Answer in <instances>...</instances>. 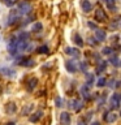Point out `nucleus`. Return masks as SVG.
Here are the masks:
<instances>
[{
  "label": "nucleus",
  "instance_id": "1",
  "mask_svg": "<svg viewBox=\"0 0 121 125\" xmlns=\"http://www.w3.org/2000/svg\"><path fill=\"white\" fill-rule=\"evenodd\" d=\"M86 102L82 98H70L68 100V111H73L74 113H81L85 108Z\"/></svg>",
  "mask_w": 121,
  "mask_h": 125
},
{
  "label": "nucleus",
  "instance_id": "2",
  "mask_svg": "<svg viewBox=\"0 0 121 125\" xmlns=\"http://www.w3.org/2000/svg\"><path fill=\"white\" fill-rule=\"evenodd\" d=\"M108 109L111 111H119L121 108V93L115 91L108 98Z\"/></svg>",
  "mask_w": 121,
  "mask_h": 125
},
{
  "label": "nucleus",
  "instance_id": "3",
  "mask_svg": "<svg viewBox=\"0 0 121 125\" xmlns=\"http://www.w3.org/2000/svg\"><path fill=\"white\" fill-rule=\"evenodd\" d=\"M78 94H80V96H81L85 102H89V100L94 99V98L96 99V96H98V94L92 93V91H91V87H89L86 83H82V85L80 86V89H78Z\"/></svg>",
  "mask_w": 121,
  "mask_h": 125
},
{
  "label": "nucleus",
  "instance_id": "4",
  "mask_svg": "<svg viewBox=\"0 0 121 125\" xmlns=\"http://www.w3.org/2000/svg\"><path fill=\"white\" fill-rule=\"evenodd\" d=\"M17 43H18V39H17V35H12V37L8 38L7 41V51L10 56H18V51H17Z\"/></svg>",
  "mask_w": 121,
  "mask_h": 125
},
{
  "label": "nucleus",
  "instance_id": "5",
  "mask_svg": "<svg viewBox=\"0 0 121 125\" xmlns=\"http://www.w3.org/2000/svg\"><path fill=\"white\" fill-rule=\"evenodd\" d=\"M21 18H22V14L17 10V8H14V9L9 10L8 17H7V26H13V25H16V23H18L20 21H21Z\"/></svg>",
  "mask_w": 121,
  "mask_h": 125
},
{
  "label": "nucleus",
  "instance_id": "6",
  "mask_svg": "<svg viewBox=\"0 0 121 125\" xmlns=\"http://www.w3.org/2000/svg\"><path fill=\"white\" fill-rule=\"evenodd\" d=\"M119 113L116 111H111V109H107V111L103 112V115H101V119L105 124H115L117 120H119Z\"/></svg>",
  "mask_w": 121,
  "mask_h": 125
},
{
  "label": "nucleus",
  "instance_id": "7",
  "mask_svg": "<svg viewBox=\"0 0 121 125\" xmlns=\"http://www.w3.org/2000/svg\"><path fill=\"white\" fill-rule=\"evenodd\" d=\"M94 18L98 23H105L108 22V14L101 7H98L94 12Z\"/></svg>",
  "mask_w": 121,
  "mask_h": 125
},
{
  "label": "nucleus",
  "instance_id": "8",
  "mask_svg": "<svg viewBox=\"0 0 121 125\" xmlns=\"http://www.w3.org/2000/svg\"><path fill=\"white\" fill-rule=\"evenodd\" d=\"M17 10H18L22 16H29V14H31L33 7H31L30 1L23 0V1H18V4H17Z\"/></svg>",
  "mask_w": 121,
  "mask_h": 125
},
{
  "label": "nucleus",
  "instance_id": "9",
  "mask_svg": "<svg viewBox=\"0 0 121 125\" xmlns=\"http://www.w3.org/2000/svg\"><path fill=\"white\" fill-rule=\"evenodd\" d=\"M78 61L80 60H74V59H68L65 61V69L69 74H77L78 73Z\"/></svg>",
  "mask_w": 121,
  "mask_h": 125
},
{
  "label": "nucleus",
  "instance_id": "10",
  "mask_svg": "<svg viewBox=\"0 0 121 125\" xmlns=\"http://www.w3.org/2000/svg\"><path fill=\"white\" fill-rule=\"evenodd\" d=\"M64 52L68 55V56L70 59H74V60H80L81 56H82V53H81V51L78 47H65V50H64Z\"/></svg>",
  "mask_w": 121,
  "mask_h": 125
},
{
  "label": "nucleus",
  "instance_id": "11",
  "mask_svg": "<svg viewBox=\"0 0 121 125\" xmlns=\"http://www.w3.org/2000/svg\"><path fill=\"white\" fill-rule=\"evenodd\" d=\"M108 61L107 60H103L101 59L100 61H98L96 64H95V69H94V73L96 74L98 77L99 76H103V73H105V70H107V68H108Z\"/></svg>",
  "mask_w": 121,
  "mask_h": 125
},
{
  "label": "nucleus",
  "instance_id": "12",
  "mask_svg": "<svg viewBox=\"0 0 121 125\" xmlns=\"http://www.w3.org/2000/svg\"><path fill=\"white\" fill-rule=\"evenodd\" d=\"M38 85H39V78L38 77H35V76L29 77L26 81V91L27 93H34L35 89L38 87Z\"/></svg>",
  "mask_w": 121,
  "mask_h": 125
},
{
  "label": "nucleus",
  "instance_id": "13",
  "mask_svg": "<svg viewBox=\"0 0 121 125\" xmlns=\"http://www.w3.org/2000/svg\"><path fill=\"white\" fill-rule=\"evenodd\" d=\"M59 123H60V125L72 124V113H70V111H61L60 115H59Z\"/></svg>",
  "mask_w": 121,
  "mask_h": 125
},
{
  "label": "nucleus",
  "instance_id": "14",
  "mask_svg": "<svg viewBox=\"0 0 121 125\" xmlns=\"http://www.w3.org/2000/svg\"><path fill=\"white\" fill-rule=\"evenodd\" d=\"M35 64H37V61H35L34 57H31V56H23L22 60L20 61L17 65L22 66V68H33V66H35Z\"/></svg>",
  "mask_w": 121,
  "mask_h": 125
},
{
  "label": "nucleus",
  "instance_id": "15",
  "mask_svg": "<svg viewBox=\"0 0 121 125\" xmlns=\"http://www.w3.org/2000/svg\"><path fill=\"white\" fill-rule=\"evenodd\" d=\"M108 98H109V96H108V93H107V91H103L100 95H98V96H96V102H95V103H96V108H98V109L103 108L104 105L108 103Z\"/></svg>",
  "mask_w": 121,
  "mask_h": 125
},
{
  "label": "nucleus",
  "instance_id": "16",
  "mask_svg": "<svg viewBox=\"0 0 121 125\" xmlns=\"http://www.w3.org/2000/svg\"><path fill=\"white\" fill-rule=\"evenodd\" d=\"M94 38L96 39L99 43H103L107 41V31H105L104 29H100V27H98L96 30H94Z\"/></svg>",
  "mask_w": 121,
  "mask_h": 125
},
{
  "label": "nucleus",
  "instance_id": "17",
  "mask_svg": "<svg viewBox=\"0 0 121 125\" xmlns=\"http://www.w3.org/2000/svg\"><path fill=\"white\" fill-rule=\"evenodd\" d=\"M4 111L8 116H13L17 112V103L16 102H7L4 105Z\"/></svg>",
  "mask_w": 121,
  "mask_h": 125
},
{
  "label": "nucleus",
  "instance_id": "18",
  "mask_svg": "<svg viewBox=\"0 0 121 125\" xmlns=\"http://www.w3.org/2000/svg\"><path fill=\"white\" fill-rule=\"evenodd\" d=\"M43 116H44V112H43L42 109H37V111H34L29 116V121L31 124H38L39 121L43 119Z\"/></svg>",
  "mask_w": 121,
  "mask_h": 125
},
{
  "label": "nucleus",
  "instance_id": "19",
  "mask_svg": "<svg viewBox=\"0 0 121 125\" xmlns=\"http://www.w3.org/2000/svg\"><path fill=\"white\" fill-rule=\"evenodd\" d=\"M107 61H108L109 65L113 66V68H116V69L121 68V59H120V56H119V53H113L112 56L108 57Z\"/></svg>",
  "mask_w": 121,
  "mask_h": 125
},
{
  "label": "nucleus",
  "instance_id": "20",
  "mask_svg": "<svg viewBox=\"0 0 121 125\" xmlns=\"http://www.w3.org/2000/svg\"><path fill=\"white\" fill-rule=\"evenodd\" d=\"M95 82H96V74L92 73V72H87L85 74V82L89 86V87H92V86H95Z\"/></svg>",
  "mask_w": 121,
  "mask_h": 125
},
{
  "label": "nucleus",
  "instance_id": "21",
  "mask_svg": "<svg viewBox=\"0 0 121 125\" xmlns=\"http://www.w3.org/2000/svg\"><path fill=\"white\" fill-rule=\"evenodd\" d=\"M33 109H34V103H27V104H23V107L20 112V116L21 117H27L33 113Z\"/></svg>",
  "mask_w": 121,
  "mask_h": 125
},
{
  "label": "nucleus",
  "instance_id": "22",
  "mask_svg": "<svg viewBox=\"0 0 121 125\" xmlns=\"http://www.w3.org/2000/svg\"><path fill=\"white\" fill-rule=\"evenodd\" d=\"M0 73H1L4 77L12 78V77L16 76V73H17V72H16V69L12 68V66H1V68H0Z\"/></svg>",
  "mask_w": 121,
  "mask_h": 125
},
{
  "label": "nucleus",
  "instance_id": "23",
  "mask_svg": "<svg viewBox=\"0 0 121 125\" xmlns=\"http://www.w3.org/2000/svg\"><path fill=\"white\" fill-rule=\"evenodd\" d=\"M72 41H73V43L78 47V48H83V46H85V41H83V38L81 37V34H80V33H74V34H73Z\"/></svg>",
  "mask_w": 121,
  "mask_h": 125
},
{
  "label": "nucleus",
  "instance_id": "24",
  "mask_svg": "<svg viewBox=\"0 0 121 125\" xmlns=\"http://www.w3.org/2000/svg\"><path fill=\"white\" fill-rule=\"evenodd\" d=\"M81 9L83 13H90L92 10V3L90 0H81Z\"/></svg>",
  "mask_w": 121,
  "mask_h": 125
},
{
  "label": "nucleus",
  "instance_id": "25",
  "mask_svg": "<svg viewBox=\"0 0 121 125\" xmlns=\"http://www.w3.org/2000/svg\"><path fill=\"white\" fill-rule=\"evenodd\" d=\"M89 68H90V65H89L87 60H80V61H78V72H80V73L86 74L89 72Z\"/></svg>",
  "mask_w": 121,
  "mask_h": 125
},
{
  "label": "nucleus",
  "instance_id": "26",
  "mask_svg": "<svg viewBox=\"0 0 121 125\" xmlns=\"http://www.w3.org/2000/svg\"><path fill=\"white\" fill-rule=\"evenodd\" d=\"M100 53L103 55V56H107V57H109V56H112L113 53H117V51L113 48L112 46H104L103 48L100 50Z\"/></svg>",
  "mask_w": 121,
  "mask_h": 125
},
{
  "label": "nucleus",
  "instance_id": "27",
  "mask_svg": "<svg viewBox=\"0 0 121 125\" xmlns=\"http://www.w3.org/2000/svg\"><path fill=\"white\" fill-rule=\"evenodd\" d=\"M107 82H108V80L104 76H99V77H96L95 86L98 89H104V87H107Z\"/></svg>",
  "mask_w": 121,
  "mask_h": 125
},
{
  "label": "nucleus",
  "instance_id": "28",
  "mask_svg": "<svg viewBox=\"0 0 121 125\" xmlns=\"http://www.w3.org/2000/svg\"><path fill=\"white\" fill-rule=\"evenodd\" d=\"M35 53L37 55H48L50 53V47L47 44H40L35 48Z\"/></svg>",
  "mask_w": 121,
  "mask_h": 125
},
{
  "label": "nucleus",
  "instance_id": "29",
  "mask_svg": "<svg viewBox=\"0 0 121 125\" xmlns=\"http://www.w3.org/2000/svg\"><path fill=\"white\" fill-rule=\"evenodd\" d=\"M103 3L107 5V9L116 13L117 12V5H116V0H103Z\"/></svg>",
  "mask_w": 121,
  "mask_h": 125
},
{
  "label": "nucleus",
  "instance_id": "30",
  "mask_svg": "<svg viewBox=\"0 0 121 125\" xmlns=\"http://www.w3.org/2000/svg\"><path fill=\"white\" fill-rule=\"evenodd\" d=\"M42 30H43V23L40 21H35L33 23V26H31V29H30L31 33H40Z\"/></svg>",
  "mask_w": 121,
  "mask_h": 125
},
{
  "label": "nucleus",
  "instance_id": "31",
  "mask_svg": "<svg viewBox=\"0 0 121 125\" xmlns=\"http://www.w3.org/2000/svg\"><path fill=\"white\" fill-rule=\"evenodd\" d=\"M17 35V38L20 39V41H30V33L29 31H20V33L16 34Z\"/></svg>",
  "mask_w": 121,
  "mask_h": 125
},
{
  "label": "nucleus",
  "instance_id": "32",
  "mask_svg": "<svg viewBox=\"0 0 121 125\" xmlns=\"http://www.w3.org/2000/svg\"><path fill=\"white\" fill-rule=\"evenodd\" d=\"M55 107L56 108H62L64 107V100L60 95H56L55 96Z\"/></svg>",
  "mask_w": 121,
  "mask_h": 125
},
{
  "label": "nucleus",
  "instance_id": "33",
  "mask_svg": "<svg viewBox=\"0 0 121 125\" xmlns=\"http://www.w3.org/2000/svg\"><path fill=\"white\" fill-rule=\"evenodd\" d=\"M92 116H94V111H87L82 119H83L87 124H90V123H91V120H92Z\"/></svg>",
  "mask_w": 121,
  "mask_h": 125
},
{
  "label": "nucleus",
  "instance_id": "34",
  "mask_svg": "<svg viewBox=\"0 0 121 125\" xmlns=\"http://www.w3.org/2000/svg\"><path fill=\"white\" fill-rule=\"evenodd\" d=\"M86 42H87V44H89V46H91V47H98V46L100 44V43L98 42V41H96V39L94 38V37H89Z\"/></svg>",
  "mask_w": 121,
  "mask_h": 125
},
{
  "label": "nucleus",
  "instance_id": "35",
  "mask_svg": "<svg viewBox=\"0 0 121 125\" xmlns=\"http://www.w3.org/2000/svg\"><path fill=\"white\" fill-rule=\"evenodd\" d=\"M4 4H5L7 7L12 8L13 5H16V4H18V0H4Z\"/></svg>",
  "mask_w": 121,
  "mask_h": 125
},
{
  "label": "nucleus",
  "instance_id": "36",
  "mask_svg": "<svg viewBox=\"0 0 121 125\" xmlns=\"http://www.w3.org/2000/svg\"><path fill=\"white\" fill-rule=\"evenodd\" d=\"M87 26H89L91 30H96L98 27H99V26H98L95 22H92V21H87Z\"/></svg>",
  "mask_w": 121,
  "mask_h": 125
},
{
  "label": "nucleus",
  "instance_id": "37",
  "mask_svg": "<svg viewBox=\"0 0 121 125\" xmlns=\"http://www.w3.org/2000/svg\"><path fill=\"white\" fill-rule=\"evenodd\" d=\"M33 20H34V16H31V14H29V17H26V20H25V22H22V25L25 26V25H27V23L33 22Z\"/></svg>",
  "mask_w": 121,
  "mask_h": 125
},
{
  "label": "nucleus",
  "instance_id": "38",
  "mask_svg": "<svg viewBox=\"0 0 121 125\" xmlns=\"http://www.w3.org/2000/svg\"><path fill=\"white\" fill-rule=\"evenodd\" d=\"M77 125H89L86 121L83 120V119H78V121H77Z\"/></svg>",
  "mask_w": 121,
  "mask_h": 125
},
{
  "label": "nucleus",
  "instance_id": "39",
  "mask_svg": "<svg viewBox=\"0 0 121 125\" xmlns=\"http://www.w3.org/2000/svg\"><path fill=\"white\" fill-rule=\"evenodd\" d=\"M90 125H101V123H100L99 120H94V121L90 123Z\"/></svg>",
  "mask_w": 121,
  "mask_h": 125
},
{
  "label": "nucleus",
  "instance_id": "40",
  "mask_svg": "<svg viewBox=\"0 0 121 125\" xmlns=\"http://www.w3.org/2000/svg\"><path fill=\"white\" fill-rule=\"evenodd\" d=\"M4 125H17V124H16L14 121H7V123L4 124Z\"/></svg>",
  "mask_w": 121,
  "mask_h": 125
},
{
  "label": "nucleus",
  "instance_id": "41",
  "mask_svg": "<svg viewBox=\"0 0 121 125\" xmlns=\"http://www.w3.org/2000/svg\"><path fill=\"white\" fill-rule=\"evenodd\" d=\"M117 113H119V116H120V117H121V108H120V109H119V112H117Z\"/></svg>",
  "mask_w": 121,
  "mask_h": 125
},
{
  "label": "nucleus",
  "instance_id": "42",
  "mask_svg": "<svg viewBox=\"0 0 121 125\" xmlns=\"http://www.w3.org/2000/svg\"><path fill=\"white\" fill-rule=\"evenodd\" d=\"M26 1H30V0H26Z\"/></svg>",
  "mask_w": 121,
  "mask_h": 125
}]
</instances>
